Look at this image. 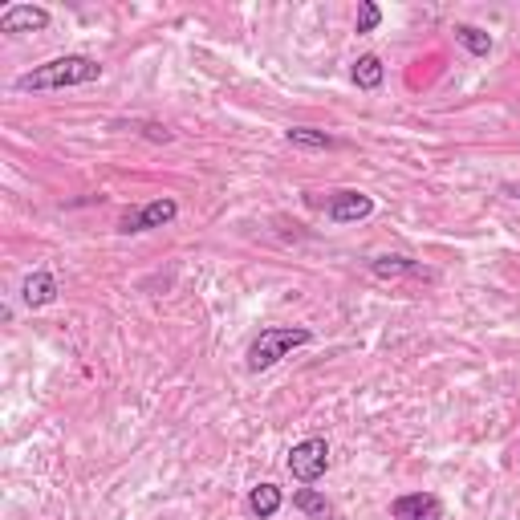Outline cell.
<instances>
[{"label":"cell","mask_w":520,"mask_h":520,"mask_svg":"<svg viewBox=\"0 0 520 520\" xmlns=\"http://www.w3.org/2000/svg\"><path fill=\"white\" fill-rule=\"evenodd\" d=\"M102 78V65L94 57L70 53V57H53L37 70L17 78V90H70V86H90Z\"/></svg>","instance_id":"cell-1"},{"label":"cell","mask_w":520,"mask_h":520,"mask_svg":"<svg viewBox=\"0 0 520 520\" xmlns=\"http://www.w3.org/2000/svg\"><path fill=\"white\" fill-rule=\"evenodd\" d=\"M313 334L305 325H269V330H260V338L248 346V370L260 374V370H273L281 358H289L297 346H309Z\"/></svg>","instance_id":"cell-2"},{"label":"cell","mask_w":520,"mask_h":520,"mask_svg":"<svg viewBox=\"0 0 520 520\" xmlns=\"http://www.w3.org/2000/svg\"><path fill=\"white\" fill-rule=\"evenodd\" d=\"M330 468V443L325 439H301L293 451H289V476L297 484H317Z\"/></svg>","instance_id":"cell-3"},{"label":"cell","mask_w":520,"mask_h":520,"mask_svg":"<svg viewBox=\"0 0 520 520\" xmlns=\"http://www.w3.org/2000/svg\"><path fill=\"white\" fill-rule=\"evenodd\" d=\"M175 216H179V204H175V200H151V204H143L139 212L122 216L118 232H126V236H135V232H151V228H163V224H171Z\"/></svg>","instance_id":"cell-4"},{"label":"cell","mask_w":520,"mask_h":520,"mask_svg":"<svg viewBox=\"0 0 520 520\" xmlns=\"http://www.w3.org/2000/svg\"><path fill=\"white\" fill-rule=\"evenodd\" d=\"M370 212H374V200L366 191H338V195H330V204H325V216L334 224H358Z\"/></svg>","instance_id":"cell-5"},{"label":"cell","mask_w":520,"mask_h":520,"mask_svg":"<svg viewBox=\"0 0 520 520\" xmlns=\"http://www.w3.org/2000/svg\"><path fill=\"white\" fill-rule=\"evenodd\" d=\"M390 516L395 520H443V500L431 492H411L390 504Z\"/></svg>","instance_id":"cell-6"},{"label":"cell","mask_w":520,"mask_h":520,"mask_svg":"<svg viewBox=\"0 0 520 520\" xmlns=\"http://www.w3.org/2000/svg\"><path fill=\"white\" fill-rule=\"evenodd\" d=\"M49 29V9L41 5H13L0 17V33H41Z\"/></svg>","instance_id":"cell-7"},{"label":"cell","mask_w":520,"mask_h":520,"mask_svg":"<svg viewBox=\"0 0 520 520\" xmlns=\"http://www.w3.org/2000/svg\"><path fill=\"white\" fill-rule=\"evenodd\" d=\"M370 273L382 277V281H399V277H427L419 260L411 256H374L370 260Z\"/></svg>","instance_id":"cell-8"},{"label":"cell","mask_w":520,"mask_h":520,"mask_svg":"<svg viewBox=\"0 0 520 520\" xmlns=\"http://www.w3.org/2000/svg\"><path fill=\"white\" fill-rule=\"evenodd\" d=\"M21 301H25L29 309L53 305V301H57V277H53V273H33V277L21 285Z\"/></svg>","instance_id":"cell-9"},{"label":"cell","mask_w":520,"mask_h":520,"mask_svg":"<svg viewBox=\"0 0 520 520\" xmlns=\"http://www.w3.org/2000/svg\"><path fill=\"white\" fill-rule=\"evenodd\" d=\"M248 508H252V516H260V520L277 516V512H281V488H277V484H256V488L248 492Z\"/></svg>","instance_id":"cell-10"},{"label":"cell","mask_w":520,"mask_h":520,"mask_svg":"<svg viewBox=\"0 0 520 520\" xmlns=\"http://www.w3.org/2000/svg\"><path fill=\"white\" fill-rule=\"evenodd\" d=\"M382 78H386V70H382V57L366 53V57H358V61H354V86H358V90H378V86H382Z\"/></svg>","instance_id":"cell-11"},{"label":"cell","mask_w":520,"mask_h":520,"mask_svg":"<svg viewBox=\"0 0 520 520\" xmlns=\"http://www.w3.org/2000/svg\"><path fill=\"white\" fill-rule=\"evenodd\" d=\"M285 139L293 143V147H305V151H330V147H338L325 130H313V126H293V130H285Z\"/></svg>","instance_id":"cell-12"},{"label":"cell","mask_w":520,"mask_h":520,"mask_svg":"<svg viewBox=\"0 0 520 520\" xmlns=\"http://www.w3.org/2000/svg\"><path fill=\"white\" fill-rule=\"evenodd\" d=\"M293 508H301L309 520H330V500L317 496L313 488H301V492L293 496Z\"/></svg>","instance_id":"cell-13"},{"label":"cell","mask_w":520,"mask_h":520,"mask_svg":"<svg viewBox=\"0 0 520 520\" xmlns=\"http://www.w3.org/2000/svg\"><path fill=\"white\" fill-rule=\"evenodd\" d=\"M455 41H460L468 53H476V57H484L492 49V37L484 29H476V25H455Z\"/></svg>","instance_id":"cell-14"},{"label":"cell","mask_w":520,"mask_h":520,"mask_svg":"<svg viewBox=\"0 0 520 520\" xmlns=\"http://www.w3.org/2000/svg\"><path fill=\"white\" fill-rule=\"evenodd\" d=\"M378 25H382V9L370 5V0H362L358 5V33H374Z\"/></svg>","instance_id":"cell-15"},{"label":"cell","mask_w":520,"mask_h":520,"mask_svg":"<svg viewBox=\"0 0 520 520\" xmlns=\"http://www.w3.org/2000/svg\"><path fill=\"white\" fill-rule=\"evenodd\" d=\"M504 191H508V195H516V200H520V183H508Z\"/></svg>","instance_id":"cell-16"}]
</instances>
